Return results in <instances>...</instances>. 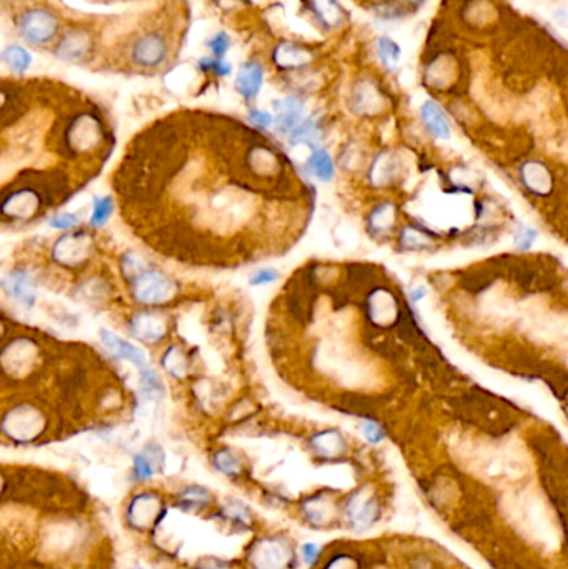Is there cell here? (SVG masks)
Returning a JSON list of instances; mask_svg holds the SVG:
<instances>
[{
  "label": "cell",
  "instance_id": "cell-1",
  "mask_svg": "<svg viewBox=\"0 0 568 569\" xmlns=\"http://www.w3.org/2000/svg\"><path fill=\"white\" fill-rule=\"evenodd\" d=\"M18 35L26 40V44L42 49L54 44L59 37L60 22L57 16L49 9L32 7L22 12L16 22Z\"/></svg>",
  "mask_w": 568,
  "mask_h": 569
},
{
  "label": "cell",
  "instance_id": "cell-2",
  "mask_svg": "<svg viewBox=\"0 0 568 569\" xmlns=\"http://www.w3.org/2000/svg\"><path fill=\"white\" fill-rule=\"evenodd\" d=\"M169 57L167 39L157 30H149L132 42L130 60L138 69H159Z\"/></svg>",
  "mask_w": 568,
  "mask_h": 569
},
{
  "label": "cell",
  "instance_id": "cell-3",
  "mask_svg": "<svg viewBox=\"0 0 568 569\" xmlns=\"http://www.w3.org/2000/svg\"><path fill=\"white\" fill-rule=\"evenodd\" d=\"M174 281L159 271H142L133 281V295L142 303H162L174 295Z\"/></svg>",
  "mask_w": 568,
  "mask_h": 569
},
{
  "label": "cell",
  "instance_id": "cell-4",
  "mask_svg": "<svg viewBox=\"0 0 568 569\" xmlns=\"http://www.w3.org/2000/svg\"><path fill=\"white\" fill-rule=\"evenodd\" d=\"M94 49V37L92 33L85 30V28H72L67 32L64 37H60L54 45V55L57 59L70 62H82L92 54Z\"/></svg>",
  "mask_w": 568,
  "mask_h": 569
},
{
  "label": "cell",
  "instance_id": "cell-5",
  "mask_svg": "<svg viewBox=\"0 0 568 569\" xmlns=\"http://www.w3.org/2000/svg\"><path fill=\"white\" fill-rule=\"evenodd\" d=\"M40 427V416L35 410L28 408V406H18L12 411L6 418L4 428L11 434L12 438L17 439H28L37 433Z\"/></svg>",
  "mask_w": 568,
  "mask_h": 569
},
{
  "label": "cell",
  "instance_id": "cell-6",
  "mask_svg": "<svg viewBox=\"0 0 568 569\" xmlns=\"http://www.w3.org/2000/svg\"><path fill=\"white\" fill-rule=\"evenodd\" d=\"M274 110L275 127L280 133H292L294 128L304 120V102L295 95L275 100Z\"/></svg>",
  "mask_w": 568,
  "mask_h": 569
},
{
  "label": "cell",
  "instance_id": "cell-7",
  "mask_svg": "<svg viewBox=\"0 0 568 569\" xmlns=\"http://www.w3.org/2000/svg\"><path fill=\"white\" fill-rule=\"evenodd\" d=\"M89 238L82 235V233H79V235H65L57 242L54 257L57 258V261L64 263V265H79L89 255Z\"/></svg>",
  "mask_w": 568,
  "mask_h": 569
},
{
  "label": "cell",
  "instance_id": "cell-8",
  "mask_svg": "<svg viewBox=\"0 0 568 569\" xmlns=\"http://www.w3.org/2000/svg\"><path fill=\"white\" fill-rule=\"evenodd\" d=\"M264 84V67L259 62H247L238 70L235 90L245 100H254Z\"/></svg>",
  "mask_w": 568,
  "mask_h": 569
},
{
  "label": "cell",
  "instance_id": "cell-9",
  "mask_svg": "<svg viewBox=\"0 0 568 569\" xmlns=\"http://www.w3.org/2000/svg\"><path fill=\"white\" fill-rule=\"evenodd\" d=\"M130 332L142 342L154 343L165 333V323L155 313H137L130 322Z\"/></svg>",
  "mask_w": 568,
  "mask_h": 569
},
{
  "label": "cell",
  "instance_id": "cell-10",
  "mask_svg": "<svg viewBox=\"0 0 568 569\" xmlns=\"http://www.w3.org/2000/svg\"><path fill=\"white\" fill-rule=\"evenodd\" d=\"M100 338H102L104 347L107 348V350L111 351L113 356L121 358V360H128V361L135 363L138 368L147 366V360H145L144 353L138 350L137 347H133L132 343H128V342H126V339L118 338L116 333L108 332V329H102V333H100Z\"/></svg>",
  "mask_w": 568,
  "mask_h": 569
},
{
  "label": "cell",
  "instance_id": "cell-11",
  "mask_svg": "<svg viewBox=\"0 0 568 569\" xmlns=\"http://www.w3.org/2000/svg\"><path fill=\"white\" fill-rule=\"evenodd\" d=\"M274 60L280 69L295 70L300 69V67L308 65L312 62V54H310V50L304 49L300 45H295L292 42H284V44H280L275 49Z\"/></svg>",
  "mask_w": 568,
  "mask_h": 569
},
{
  "label": "cell",
  "instance_id": "cell-12",
  "mask_svg": "<svg viewBox=\"0 0 568 569\" xmlns=\"http://www.w3.org/2000/svg\"><path fill=\"white\" fill-rule=\"evenodd\" d=\"M420 117H422L423 125L433 137L447 140L450 137V123H448L443 110L438 107L435 102H425L420 108Z\"/></svg>",
  "mask_w": 568,
  "mask_h": 569
},
{
  "label": "cell",
  "instance_id": "cell-13",
  "mask_svg": "<svg viewBox=\"0 0 568 569\" xmlns=\"http://www.w3.org/2000/svg\"><path fill=\"white\" fill-rule=\"evenodd\" d=\"M6 288L18 303L26 307H32L35 303V285L26 271H12L6 281Z\"/></svg>",
  "mask_w": 568,
  "mask_h": 569
},
{
  "label": "cell",
  "instance_id": "cell-14",
  "mask_svg": "<svg viewBox=\"0 0 568 569\" xmlns=\"http://www.w3.org/2000/svg\"><path fill=\"white\" fill-rule=\"evenodd\" d=\"M37 202H39V200H37L35 195L28 192V190H22V192L13 193L6 200V203H4L2 207V212L6 213L7 217L28 218L33 213V210L39 207Z\"/></svg>",
  "mask_w": 568,
  "mask_h": 569
},
{
  "label": "cell",
  "instance_id": "cell-15",
  "mask_svg": "<svg viewBox=\"0 0 568 569\" xmlns=\"http://www.w3.org/2000/svg\"><path fill=\"white\" fill-rule=\"evenodd\" d=\"M310 4H312V11L322 26L333 28L343 23L345 11L337 0H310Z\"/></svg>",
  "mask_w": 568,
  "mask_h": 569
},
{
  "label": "cell",
  "instance_id": "cell-16",
  "mask_svg": "<svg viewBox=\"0 0 568 569\" xmlns=\"http://www.w3.org/2000/svg\"><path fill=\"white\" fill-rule=\"evenodd\" d=\"M307 169L315 179L322 181H330L333 179V175H335V169H333V162L330 159V155H328L325 150H321V148L312 152V155H310V159L307 162Z\"/></svg>",
  "mask_w": 568,
  "mask_h": 569
},
{
  "label": "cell",
  "instance_id": "cell-17",
  "mask_svg": "<svg viewBox=\"0 0 568 569\" xmlns=\"http://www.w3.org/2000/svg\"><path fill=\"white\" fill-rule=\"evenodd\" d=\"M0 60H2L4 64L9 67V69L16 72V74H23V72L30 67L32 57L26 49H23L22 45L12 44V45H7L6 49L2 50V54H0Z\"/></svg>",
  "mask_w": 568,
  "mask_h": 569
},
{
  "label": "cell",
  "instance_id": "cell-18",
  "mask_svg": "<svg viewBox=\"0 0 568 569\" xmlns=\"http://www.w3.org/2000/svg\"><path fill=\"white\" fill-rule=\"evenodd\" d=\"M321 140V128H318L317 122L313 118H307L302 120L297 127L290 133V142L292 145H299V143H307V145H315Z\"/></svg>",
  "mask_w": 568,
  "mask_h": 569
},
{
  "label": "cell",
  "instance_id": "cell-19",
  "mask_svg": "<svg viewBox=\"0 0 568 569\" xmlns=\"http://www.w3.org/2000/svg\"><path fill=\"white\" fill-rule=\"evenodd\" d=\"M523 180L527 186L538 193L547 192L548 186H550V175L540 164H530L525 167Z\"/></svg>",
  "mask_w": 568,
  "mask_h": 569
},
{
  "label": "cell",
  "instance_id": "cell-20",
  "mask_svg": "<svg viewBox=\"0 0 568 569\" xmlns=\"http://www.w3.org/2000/svg\"><path fill=\"white\" fill-rule=\"evenodd\" d=\"M377 54L385 67H394L399 64L400 57H402V49L397 42L389 39V37H382L377 40Z\"/></svg>",
  "mask_w": 568,
  "mask_h": 569
},
{
  "label": "cell",
  "instance_id": "cell-21",
  "mask_svg": "<svg viewBox=\"0 0 568 569\" xmlns=\"http://www.w3.org/2000/svg\"><path fill=\"white\" fill-rule=\"evenodd\" d=\"M140 383L147 398H160L164 395V383H162L159 375L149 366L140 368Z\"/></svg>",
  "mask_w": 568,
  "mask_h": 569
},
{
  "label": "cell",
  "instance_id": "cell-22",
  "mask_svg": "<svg viewBox=\"0 0 568 569\" xmlns=\"http://www.w3.org/2000/svg\"><path fill=\"white\" fill-rule=\"evenodd\" d=\"M162 365L167 371L170 373L172 376L182 378L187 371V361H185V356L182 351H179L177 348H170L169 351L165 353L164 358H162Z\"/></svg>",
  "mask_w": 568,
  "mask_h": 569
},
{
  "label": "cell",
  "instance_id": "cell-23",
  "mask_svg": "<svg viewBox=\"0 0 568 569\" xmlns=\"http://www.w3.org/2000/svg\"><path fill=\"white\" fill-rule=\"evenodd\" d=\"M112 208H113V205H112L111 197L95 198L92 217H90V223H92V227H102V225L108 220V217H111Z\"/></svg>",
  "mask_w": 568,
  "mask_h": 569
},
{
  "label": "cell",
  "instance_id": "cell-24",
  "mask_svg": "<svg viewBox=\"0 0 568 569\" xmlns=\"http://www.w3.org/2000/svg\"><path fill=\"white\" fill-rule=\"evenodd\" d=\"M199 69L207 72V74L217 75V77H225L232 72L230 64H227L223 59H216V57H204L202 60H199Z\"/></svg>",
  "mask_w": 568,
  "mask_h": 569
},
{
  "label": "cell",
  "instance_id": "cell-25",
  "mask_svg": "<svg viewBox=\"0 0 568 569\" xmlns=\"http://www.w3.org/2000/svg\"><path fill=\"white\" fill-rule=\"evenodd\" d=\"M208 50L212 52V57L216 59H223L227 55L228 49H230V37L225 32H218L212 39L207 40Z\"/></svg>",
  "mask_w": 568,
  "mask_h": 569
},
{
  "label": "cell",
  "instance_id": "cell-26",
  "mask_svg": "<svg viewBox=\"0 0 568 569\" xmlns=\"http://www.w3.org/2000/svg\"><path fill=\"white\" fill-rule=\"evenodd\" d=\"M216 465L218 470L225 473V475H235V473H238V461L235 460V456L228 451L217 453Z\"/></svg>",
  "mask_w": 568,
  "mask_h": 569
},
{
  "label": "cell",
  "instance_id": "cell-27",
  "mask_svg": "<svg viewBox=\"0 0 568 569\" xmlns=\"http://www.w3.org/2000/svg\"><path fill=\"white\" fill-rule=\"evenodd\" d=\"M537 238V232L532 230V228L525 227V225H520L518 230L515 232V243H517V247L520 250H527V248L532 245L533 242H535Z\"/></svg>",
  "mask_w": 568,
  "mask_h": 569
},
{
  "label": "cell",
  "instance_id": "cell-28",
  "mask_svg": "<svg viewBox=\"0 0 568 569\" xmlns=\"http://www.w3.org/2000/svg\"><path fill=\"white\" fill-rule=\"evenodd\" d=\"M133 470H135V475L140 478V480H149V478L154 476L152 463L149 461V458L144 456V454H137V456L133 458Z\"/></svg>",
  "mask_w": 568,
  "mask_h": 569
},
{
  "label": "cell",
  "instance_id": "cell-29",
  "mask_svg": "<svg viewBox=\"0 0 568 569\" xmlns=\"http://www.w3.org/2000/svg\"><path fill=\"white\" fill-rule=\"evenodd\" d=\"M362 434H364L365 439L369 443H380L382 439H384V432H382L379 424L372 423V422H367L364 423V427H362Z\"/></svg>",
  "mask_w": 568,
  "mask_h": 569
},
{
  "label": "cell",
  "instance_id": "cell-30",
  "mask_svg": "<svg viewBox=\"0 0 568 569\" xmlns=\"http://www.w3.org/2000/svg\"><path fill=\"white\" fill-rule=\"evenodd\" d=\"M248 118H250V122L254 123V125L260 128H269L272 123H274V117H272L269 112H264V110H252V112L248 113Z\"/></svg>",
  "mask_w": 568,
  "mask_h": 569
},
{
  "label": "cell",
  "instance_id": "cell-31",
  "mask_svg": "<svg viewBox=\"0 0 568 569\" xmlns=\"http://www.w3.org/2000/svg\"><path fill=\"white\" fill-rule=\"evenodd\" d=\"M79 223V218L75 215H59V217H54L50 220V225L54 228H60V230H69V228L75 227Z\"/></svg>",
  "mask_w": 568,
  "mask_h": 569
},
{
  "label": "cell",
  "instance_id": "cell-32",
  "mask_svg": "<svg viewBox=\"0 0 568 569\" xmlns=\"http://www.w3.org/2000/svg\"><path fill=\"white\" fill-rule=\"evenodd\" d=\"M277 278H279V274H277L275 270L264 269V270H259L254 276H252V285L254 286L267 285V283H272V281H275Z\"/></svg>",
  "mask_w": 568,
  "mask_h": 569
},
{
  "label": "cell",
  "instance_id": "cell-33",
  "mask_svg": "<svg viewBox=\"0 0 568 569\" xmlns=\"http://www.w3.org/2000/svg\"><path fill=\"white\" fill-rule=\"evenodd\" d=\"M184 498L189 501H197V503H204V501L208 500V495L205 490H200V488H192V490H187L184 492Z\"/></svg>",
  "mask_w": 568,
  "mask_h": 569
},
{
  "label": "cell",
  "instance_id": "cell-34",
  "mask_svg": "<svg viewBox=\"0 0 568 569\" xmlns=\"http://www.w3.org/2000/svg\"><path fill=\"white\" fill-rule=\"evenodd\" d=\"M302 554H304L305 563L312 564L318 556V546L315 543H305L302 546Z\"/></svg>",
  "mask_w": 568,
  "mask_h": 569
},
{
  "label": "cell",
  "instance_id": "cell-35",
  "mask_svg": "<svg viewBox=\"0 0 568 569\" xmlns=\"http://www.w3.org/2000/svg\"><path fill=\"white\" fill-rule=\"evenodd\" d=\"M423 295H425V288H422V286L412 291V298H413V301H418L420 298H422Z\"/></svg>",
  "mask_w": 568,
  "mask_h": 569
},
{
  "label": "cell",
  "instance_id": "cell-36",
  "mask_svg": "<svg viewBox=\"0 0 568 569\" xmlns=\"http://www.w3.org/2000/svg\"><path fill=\"white\" fill-rule=\"evenodd\" d=\"M204 569H223V568H217V566H210V568H204Z\"/></svg>",
  "mask_w": 568,
  "mask_h": 569
},
{
  "label": "cell",
  "instance_id": "cell-37",
  "mask_svg": "<svg viewBox=\"0 0 568 569\" xmlns=\"http://www.w3.org/2000/svg\"><path fill=\"white\" fill-rule=\"evenodd\" d=\"M407 2H412V4L415 2V4H418V2H420V0H407Z\"/></svg>",
  "mask_w": 568,
  "mask_h": 569
}]
</instances>
